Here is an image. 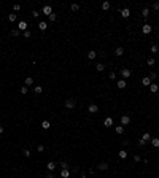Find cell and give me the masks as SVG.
Masks as SVG:
<instances>
[{
	"label": "cell",
	"instance_id": "6da1fadb",
	"mask_svg": "<svg viewBox=\"0 0 159 178\" xmlns=\"http://www.w3.org/2000/svg\"><path fill=\"white\" fill-rule=\"evenodd\" d=\"M150 140H151V135H150L148 132H145V134H143V137L138 140V145H140V146H143V145H145L146 141H150Z\"/></svg>",
	"mask_w": 159,
	"mask_h": 178
},
{
	"label": "cell",
	"instance_id": "7a4b0ae2",
	"mask_svg": "<svg viewBox=\"0 0 159 178\" xmlns=\"http://www.w3.org/2000/svg\"><path fill=\"white\" fill-rule=\"evenodd\" d=\"M121 76H122L124 80L131 78V70H129V68H122V70H121Z\"/></svg>",
	"mask_w": 159,
	"mask_h": 178
},
{
	"label": "cell",
	"instance_id": "3957f363",
	"mask_svg": "<svg viewBox=\"0 0 159 178\" xmlns=\"http://www.w3.org/2000/svg\"><path fill=\"white\" fill-rule=\"evenodd\" d=\"M42 13H43V14H46V16H49L51 13H53V8H51L49 5H45V6H43V10H42Z\"/></svg>",
	"mask_w": 159,
	"mask_h": 178
},
{
	"label": "cell",
	"instance_id": "277c9868",
	"mask_svg": "<svg viewBox=\"0 0 159 178\" xmlns=\"http://www.w3.org/2000/svg\"><path fill=\"white\" fill-rule=\"evenodd\" d=\"M75 100L73 99H69L67 102H65V108H69V110H72V108H75Z\"/></svg>",
	"mask_w": 159,
	"mask_h": 178
},
{
	"label": "cell",
	"instance_id": "5b68a950",
	"mask_svg": "<svg viewBox=\"0 0 159 178\" xmlns=\"http://www.w3.org/2000/svg\"><path fill=\"white\" fill-rule=\"evenodd\" d=\"M18 30L26 32L27 30V22L26 21H19V24H18Z\"/></svg>",
	"mask_w": 159,
	"mask_h": 178
},
{
	"label": "cell",
	"instance_id": "8992f818",
	"mask_svg": "<svg viewBox=\"0 0 159 178\" xmlns=\"http://www.w3.org/2000/svg\"><path fill=\"white\" fill-rule=\"evenodd\" d=\"M88 111H89V113H97V111H99V107L95 103H91L89 107H88Z\"/></svg>",
	"mask_w": 159,
	"mask_h": 178
},
{
	"label": "cell",
	"instance_id": "52a82bcc",
	"mask_svg": "<svg viewBox=\"0 0 159 178\" xmlns=\"http://www.w3.org/2000/svg\"><path fill=\"white\" fill-rule=\"evenodd\" d=\"M151 30H153V29H151V26H150V24H143V33H145V35H150V33H151Z\"/></svg>",
	"mask_w": 159,
	"mask_h": 178
},
{
	"label": "cell",
	"instance_id": "ba28073f",
	"mask_svg": "<svg viewBox=\"0 0 159 178\" xmlns=\"http://www.w3.org/2000/svg\"><path fill=\"white\" fill-rule=\"evenodd\" d=\"M129 122H131V116L124 115V116H122V118H121V124H122V126H127Z\"/></svg>",
	"mask_w": 159,
	"mask_h": 178
},
{
	"label": "cell",
	"instance_id": "9c48e42d",
	"mask_svg": "<svg viewBox=\"0 0 159 178\" xmlns=\"http://www.w3.org/2000/svg\"><path fill=\"white\" fill-rule=\"evenodd\" d=\"M119 13H121L122 18H129V16H131V10H129V8H122Z\"/></svg>",
	"mask_w": 159,
	"mask_h": 178
},
{
	"label": "cell",
	"instance_id": "30bf717a",
	"mask_svg": "<svg viewBox=\"0 0 159 178\" xmlns=\"http://www.w3.org/2000/svg\"><path fill=\"white\" fill-rule=\"evenodd\" d=\"M97 169H99L100 172H103V170H108V164H107V162H100L99 165H97Z\"/></svg>",
	"mask_w": 159,
	"mask_h": 178
},
{
	"label": "cell",
	"instance_id": "8fae6325",
	"mask_svg": "<svg viewBox=\"0 0 159 178\" xmlns=\"http://www.w3.org/2000/svg\"><path fill=\"white\" fill-rule=\"evenodd\" d=\"M142 84H143V86H148V88H150V84H151V78H150V76H145V78H142Z\"/></svg>",
	"mask_w": 159,
	"mask_h": 178
},
{
	"label": "cell",
	"instance_id": "7c38bea8",
	"mask_svg": "<svg viewBox=\"0 0 159 178\" xmlns=\"http://www.w3.org/2000/svg\"><path fill=\"white\" fill-rule=\"evenodd\" d=\"M61 177H62V178H70L69 169H64V170H61Z\"/></svg>",
	"mask_w": 159,
	"mask_h": 178
},
{
	"label": "cell",
	"instance_id": "4fadbf2b",
	"mask_svg": "<svg viewBox=\"0 0 159 178\" xmlns=\"http://www.w3.org/2000/svg\"><path fill=\"white\" fill-rule=\"evenodd\" d=\"M150 91H151V92H158V91H159V86H158L156 83H151V84H150Z\"/></svg>",
	"mask_w": 159,
	"mask_h": 178
},
{
	"label": "cell",
	"instance_id": "5bb4252c",
	"mask_svg": "<svg viewBox=\"0 0 159 178\" xmlns=\"http://www.w3.org/2000/svg\"><path fill=\"white\" fill-rule=\"evenodd\" d=\"M103 124H105V127H111L113 126V119H111V118H105Z\"/></svg>",
	"mask_w": 159,
	"mask_h": 178
},
{
	"label": "cell",
	"instance_id": "9a60e30c",
	"mask_svg": "<svg viewBox=\"0 0 159 178\" xmlns=\"http://www.w3.org/2000/svg\"><path fill=\"white\" fill-rule=\"evenodd\" d=\"M38 29H40V30H46V29H48V22L42 21L40 24H38Z\"/></svg>",
	"mask_w": 159,
	"mask_h": 178
},
{
	"label": "cell",
	"instance_id": "2e32d148",
	"mask_svg": "<svg viewBox=\"0 0 159 178\" xmlns=\"http://www.w3.org/2000/svg\"><path fill=\"white\" fill-rule=\"evenodd\" d=\"M115 54H116V56H122V54H124V48L118 46L116 49H115Z\"/></svg>",
	"mask_w": 159,
	"mask_h": 178
},
{
	"label": "cell",
	"instance_id": "e0dca14e",
	"mask_svg": "<svg viewBox=\"0 0 159 178\" xmlns=\"http://www.w3.org/2000/svg\"><path fill=\"white\" fill-rule=\"evenodd\" d=\"M118 88H119V89L126 88V80H118Z\"/></svg>",
	"mask_w": 159,
	"mask_h": 178
},
{
	"label": "cell",
	"instance_id": "ac0fdd59",
	"mask_svg": "<svg viewBox=\"0 0 159 178\" xmlns=\"http://www.w3.org/2000/svg\"><path fill=\"white\" fill-rule=\"evenodd\" d=\"M110 2H103V3H102V10H103V11H108V10H110Z\"/></svg>",
	"mask_w": 159,
	"mask_h": 178
},
{
	"label": "cell",
	"instance_id": "d6986e66",
	"mask_svg": "<svg viewBox=\"0 0 159 178\" xmlns=\"http://www.w3.org/2000/svg\"><path fill=\"white\" fill-rule=\"evenodd\" d=\"M51 127V124H49V121H43L42 122V129H45V131H48Z\"/></svg>",
	"mask_w": 159,
	"mask_h": 178
},
{
	"label": "cell",
	"instance_id": "ffe728a7",
	"mask_svg": "<svg viewBox=\"0 0 159 178\" xmlns=\"http://www.w3.org/2000/svg\"><path fill=\"white\" fill-rule=\"evenodd\" d=\"M88 57H89L91 61H94V59L97 57V52H95V51H89V52H88Z\"/></svg>",
	"mask_w": 159,
	"mask_h": 178
},
{
	"label": "cell",
	"instance_id": "44dd1931",
	"mask_svg": "<svg viewBox=\"0 0 159 178\" xmlns=\"http://www.w3.org/2000/svg\"><path fill=\"white\" fill-rule=\"evenodd\" d=\"M150 141H151V145H153L154 148H158V146H159V138H156V137H154V138H151Z\"/></svg>",
	"mask_w": 159,
	"mask_h": 178
},
{
	"label": "cell",
	"instance_id": "7402d4cb",
	"mask_svg": "<svg viewBox=\"0 0 159 178\" xmlns=\"http://www.w3.org/2000/svg\"><path fill=\"white\" fill-rule=\"evenodd\" d=\"M118 156L121 157V159H126V157H127V151H126V150H121V151L118 153Z\"/></svg>",
	"mask_w": 159,
	"mask_h": 178
},
{
	"label": "cell",
	"instance_id": "603a6c76",
	"mask_svg": "<svg viewBox=\"0 0 159 178\" xmlns=\"http://www.w3.org/2000/svg\"><path fill=\"white\" fill-rule=\"evenodd\" d=\"M46 167H48V170H49V172H53L54 169H56V164H54V162H48Z\"/></svg>",
	"mask_w": 159,
	"mask_h": 178
},
{
	"label": "cell",
	"instance_id": "cb8c5ba5",
	"mask_svg": "<svg viewBox=\"0 0 159 178\" xmlns=\"http://www.w3.org/2000/svg\"><path fill=\"white\" fill-rule=\"evenodd\" d=\"M150 51L153 52V54H156V52L159 51V46H158V45H151V48H150Z\"/></svg>",
	"mask_w": 159,
	"mask_h": 178
},
{
	"label": "cell",
	"instance_id": "d4e9b609",
	"mask_svg": "<svg viewBox=\"0 0 159 178\" xmlns=\"http://www.w3.org/2000/svg\"><path fill=\"white\" fill-rule=\"evenodd\" d=\"M115 131H116L118 135H121L122 132H124V126H118V127H115Z\"/></svg>",
	"mask_w": 159,
	"mask_h": 178
},
{
	"label": "cell",
	"instance_id": "484cf974",
	"mask_svg": "<svg viewBox=\"0 0 159 178\" xmlns=\"http://www.w3.org/2000/svg\"><path fill=\"white\" fill-rule=\"evenodd\" d=\"M32 84H33V78H30V76H27V78H26V86L29 88V86H32Z\"/></svg>",
	"mask_w": 159,
	"mask_h": 178
},
{
	"label": "cell",
	"instance_id": "4316f807",
	"mask_svg": "<svg viewBox=\"0 0 159 178\" xmlns=\"http://www.w3.org/2000/svg\"><path fill=\"white\" fill-rule=\"evenodd\" d=\"M95 68H97V70H99V72H103V70H105V64H97V65H95Z\"/></svg>",
	"mask_w": 159,
	"mask_h": 178
},
{
	"label": "cell",
	"instance_id": "83f0119b",
	"mask_svg": "<svg viewBox=\"0 0 159 178\" xmlns=\"http://www.w3.org/2000/svg\"><path fill=\"white\" fill-rule=\"evenodd\" d=\"M33 92H35V94H42L43 88H42V86H35V88H33Z\"/></svg>",
	"mask_w": 159,
	"mask_h": 178
},
{
	"label": "cell",
	"instance_id": "f1b7e54d",
	"mask_svg": "<svg viewBox=\"0 0 159 178\" xmlns=\"http://www.w3.org/2000/svg\"><path fill=\"white\" fill-rule=\"evenodd\" d=\"M154 64H156V61H154V59H153V57H150V59H148V61H146V65H148V67H153Z\"/></svg>",
	"mask_w": 159,
	"mask_h": 178
},
{
	"label": "cell",
	"instance_id": "f546056e",
	"mask_svg": "<svg viewBox=\"0 0 159 178\" xmlns=\"http://www.w3.org/2000/svg\"><path fill=\"white\" fill-rule=\"evenodd\" d=\"M8 19H10L11 22H14V21H16V13H10V16H8Z\"/></svg>",
	"mask_w": 159,
	"mask_h": 178
},
{
	"label": "cell",
	"instance_id": "4dcf8cb0",
	"mask_svg": "<svg viewBox=\"0 0 159 178\" xmlns=\"http://www.w3.org/2000/svg\"><path fill=\"white\" fill-rule=\"evenodd\" d=\"M142 14H143V18H146V16L150 14V8H143V11H142Z\"/></svg>",
	"mask_w": 159,
	"mask_h": 178
},
{
	"label": "cell",
	"instance_id": "1f68e13d",
	"mask_svg": "<svg viewBox=\"0 0 159 178\" xmlns=\"http://www.w3.org/2000/svg\"><path fill=\"white\" fill-rule=\"evenodd\" d=\"M22 154H24L26 157H30L32 153H30V150H22Z\"/></svg>",
	"mask_w": 159,
	"mask_h": 178
},
{
	"label": "cell",
	"instance_id": "d6a6232c",
	"mask_svg": "<svg viewBox=\"0 0 159 178\" xmlns=\"http://www.w3.org/2000/svg\"><path fill=\"white\" fill-rule=\"evenodd\" d=\"M59 165H61V169H62V170H64V169H69V164L65 162V161H62V162L59 164Z\"/></svg>",
	"mask_w": 159,
	"mask_h": 178
},
{
	"label": "cell",
	"instance_id": "836d02e7",
	"mask_svg": "<svg viewBox=\"0 0 159 178\" xmlns=\"http://www.w3.org/2000/svg\"><path fill=\"white\" fill-rule=\"evenodd\" d=\"M48 18H49V21H56V18H57V16H56V13H51V14H49V16H48Z\"/></svg>",
	"mask_w": 159,
	"mask_h": 178
},
{
	"label": "cell",
	"instance_id": "e575fe53",
	"mask_svg": "<svg viewBox=\"0 0 159 178\" xmlns=\"http://www.w3.org/2000/svg\"><path fill=\"white\" fill-rule=\"evenodd\" d=\"M19 10H21V5H18V3H14V5H13V11L16 13V11H19Z\"/></svg>",
	"mask_w": 159,
	"mask_h": 178
},
{
	"label": "cell",
	"instance_id": "d590c367",
	"mask_svg": "<svg viewBox=\"0 0 159 178\" xmlns=\"http://www.w3.org/2000/svg\"><path fill=\"white\" fill-rule=\"evenodd\" d=\"M70 8H72V11H78V10H80V5H76V3H73V5L70 6Z\"/></svg>",
	"mask_w": 159,
	"mask_h": 178
},
{
	"label": "cell",
	"instance_id": "8d00e7d4",
	"mask_svg": "<svg viewBox=\"0 0 159 178\" xmlns=\"http://www.w3.org/2000/svg\"><path fill=\"white\" fill-rule=\"evenodd\" d=\"M18 35H19V30H18V29L11 30V37H18Z\"/></svg>",
	"mask_w": 159,
	"mask_h": 178
},
{
	"label": "cell",
	"instance_id": "74e56055",
	"mask_svg": "<svg viewBox=\"0 0 159 178\" xmlns=\"http://www.w3.org/2000/svg\"><path fill=\"white\" fill-rule=\"evenodd\" d=\"M22 35H24V38H30V35H32V33H30V30H26L24 33H22Z\"/></svg>",
	"mask_w": 159,
	"mask_h": 178
},
{
	"label": "cell",
	"instance_id": "f35d334b",
	"mask_svg": "<svg viewBox=\"0 0 159 178\" xmlns=\"http://www.w3.org/2000/svg\"><path fill=\"white\" fill-rule=\"evenodd\" d=\"M27 91H29V88H27V86H22L21 88V94H27Z\"/></svg>",
	"mask_w": 159,
	"mask_h": 178
},
{
	"label": "cell",
	"instance_id": "ab89813d",
	"mask_svg": "<svg viewBox=\"0 0 159 178\" xmlns=\"http://www.w3.org/2000/svg\"><path fill=\"white\" fill-rule=\"evenodd\" d=\"M37 151H38V153H43V151H45V146H43V145H38V146H37Z\"/></svg>",
	"mask_w": 159,
	"mask_h": 178
},
{
	"label": "cell",
	"instance_id": "60d3db41",
	"mask_svg": "<svg viewBox=\"0 0 159 178\" xmlns=\"http://www.w3.org/2000/svg\"><path fill=\"white\" fill-rule=\"evenodd\" d=\"M134 161H135V162H140V161H142L140 154H135V156H134Z\"/></svg>",
	"mask_w": 159,
	"mask_h": 178
},
{
	"label": "cell",
	"instance_id": "b9f144b4",
	"mask_svg": "<svg viewBox=\"0 0 159 178\" xmlns=\"http://www.w3.org/2000/svg\"><path fill=\"white\" fill-rule=\"evenodd\" d=\"M32 16H33V18H38V16H40V11L33 10V11H32Z\"/></svg>",
	"mask_w": 159,
	"mask_h": 178
},
{
	"label": "cell",
	"instance_id": "7bdbcfd3",
	"mask_svg": "<svg viewBox=\"0 0 159 178\" xmlns=\"http://www.w3.org/2000/svg\"><path fill=\"white\" fill-rule=\"evenodd\" d=\"M108 78H110V80H115V78H116V73H115V72H111V73L108 75Z\"/></svg>",
	"mask_w": 159,
	"mask_h": 178
},
{
	"label": "cell",
	"instance_id": "ee69618b",
	"mask_svg": "<svg viewBox=\"0 0 159 178\" xmlns=\"http://www.w3.org/2000/svg\"><path fill=\"white\" fill-rule=\"evenodd\" d=\"M153 10L159 11V3H153Z\"/></svg>",
	"mask_w": 159,
	"mask_h": 178
},
{
	"label": "cell",
	"instance_id": "f6af8a7d",
	"mask_svg": "<svg viewBox=\"0 0 159 178\" xmlns=\"http://www.w3.org/2000/svg\"><path fill=\"white\" fill-rule=\"evenodd\" d=\"M150 78H151V80H156V73H154V72H151V73H150Z\"/></svg>",
	"mask_w": 159,
	"mask_h": 178
},
{
	"label": "cell",
	"instance_id": "bcb514c9",
	"mask_svg": "<svg viewBox=\"0 0 159 178\" xmlns=\"http://www.w3.org/2000/svg\"><path fill=\"white\" fill-rule=\"evenodd\" d=\"M46 178H54V173H53V172H49V173L46 175Z\"/></svg>",
	"mask_w": 159,
	"mask_h": 178
},
{
	"label": "cell",
	"instance_id": "7dc6e473",
	"mask_svg": "<svg viewBox=\"0 0 159 178\" xmlns=\"http://www.w3.org/2000/svg\"><path fill=\"white\" fill-rule=\"evenodd\" d=\"M81 178H88V175H86V172H81Z\"/></svg>",
	"mask_w": 159,
	"mask_h": 178
},
{
	"label": "cell",
	"instance_id": "c3c4849f",
	"mask_svg": "<svg viewBox=\"0 0 159 178\" xmlns=\"http://www.w3.org/2000/svg\"><path fill=\"white\" fill-rule=\"evenodd\" d=\"M0 134H3V126H0Z\"/></svg>",
	"mask_w": 159,
	"mask_h": 178
}]
</instances>
